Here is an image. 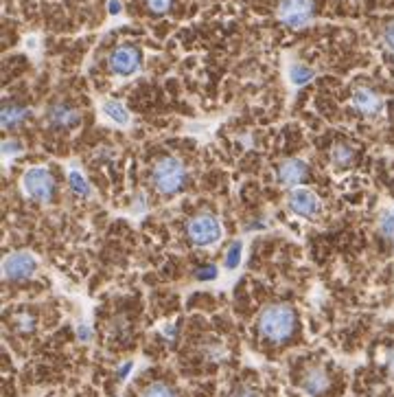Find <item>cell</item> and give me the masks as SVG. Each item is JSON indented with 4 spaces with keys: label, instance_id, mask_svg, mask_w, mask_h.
Returning a JSON list of instances; mask_svg holds the SVG:
<instances>
[{
    "label": "cell",
    "instance_id": "83f0119b",
    "mask_svg": "<svg viewBox=\"0 0 394 397\" xmlns=\"http://www.w3.org/2000/svg\"><path fill=\"white\" fill-rule=\"evenodd\" d=\"M107 11L112 16H119L121 14V0H107Z\"/></svg>",
    "mask_w": 394,
    "mask_h": 397
},
{
    "label": "cell",
    "instance_id": "4dcf8cb0",
    "mask_svg": "<svg viewBox=\"0 0 394 397\" xmlns=\"http://www.w3.org/2000/svg\"><path fill=\"white\" fill-rule=\"evenodd\" d=\"M385 364H388V368H390V373L394 376V349H390V351H388Z\"/></svg>",
    "mask_w": 394,
    "mask_h": 397
},
{
    "label": "cell",
    "instance_id": "ac0fdd59",
    "mask_svg": "<svg viewBox=\"0 0 394 397\" xmlns=\"http://www.w3.org/2000/svg\"><path fill=\"white\" fill-rule=\"evenodd\" d=\"M241 259H243V242L241 239H235L228 250H226V257H223V266L228 270H237L241 266Z\"/></svg>",
    "mask_w": 394,
    "mask_h": 397
},
{
    "label": "cell",
    "instance_id": "5bb4252c",
    "mask_svg": "<svg viewBox=\"0 0 394 397\" xmlns=\"http://www.w3.org/2000/svg\"><path fill=\"white\" fill-rule=\"evenodd\" d=\"M101 112H103V117L110 119L112 123H117L121 128L129 125L132 123V115H129V110L121 103V101H115V99H107L101 103Z\"/></svg>",
    "mask_w": 394,
    "mask_h": 397
},
{
    "label": "cell",
    "instance_id": "9c48e42d",
    "mask_svg": "<svg viewBox=\"0 0 394 397\" xmlns=\"http://www.w3.org/2000/svg\"><path fill=\"white\" fill-rule=\"evenodd\" d=\"M46 121L53 130H62V132H70L77 130L81 125V112L70 105V103H53L46 112Z\"/></svg>",
    "mask_w": 394,
    "mask_h": 397
},
{
    "label": "cell",
    "instance_id": "7a4b0ae2",
    "mask_svg": "<svg viewBox=\"0 0 394 397\" xmlns=\"http://www.w3.org/2000/svg\"><path fill=\"white\" fill-rule=\"evenodd\" d=\"M151 187L160 195H176L186 187V167L178 156H162L151 167Z\"/></svg>",
    "mask_w": 394,
    "mask_h": 397
},
{
    "label": "cell",
    "instance_id": "ffe728a7",
    "mask_svg": "<svg viewBox=\"0 0 394 397\" xmlns=\"http://www.w3.org/2000/svg\"><path fill=\"white\" fill-rule=\"evenodd\" d=\"M14 325H16V329H18L20 334H29V331L36 329V316H31V314H26V311H22V314H18V316L14 319Z\"/></svg>",
    "mask_w": 394,
    "mask_h": 397
},
{
    "label": "cell",
    "instance_id": "30bf717a",
    "mask_svg": "<svg viewBox=\"0 0 394 397\" xmlns=\"http://www.w3.org/2000/svg\"><path fill=\"white\" fill-rule=\"evenodd\" d=\"M276 178L283 187H300L309 178V167L300 158H287L278 165Z\"/></svg>",
    "mask_w": 394,
    "mask_h": 397
},
{
    "label": "cell",
    "instance_id": "7402d4cb",
    "mask_svg": "<svg viewBox=\"0 0 394 397\" xmlns=\"http://www.w3.org/2000/svg\"><path fill=\"white\" fill-rule=\"evenodd\" d=\"M379 231L385 239H394V213H383L379 220Z\"/></svg>",
    "mask_w": 394,
    "mask_h": 397
},
{
    "label": "cell",
    "instance_id": "9a60e30c",
    "mask_svg": "<svg viewBox=\"0 0 394 397\" xmlns=\"http://www.w3.org/2000/svg\"><path fill=\"white\" fill-rule=\"evenodd\" d=\"M355 160V148L348 143H335L331 148V165L337 169H346Z\"/></svg>",
    "mask_w": 394,
    "mask_h": 397
},
{
    "label": "cell",
    "instance_id": "8fae6325",
    "mask_svg": "<svg viewBox=\"0 0 394 397\" xmlns=\"http://www.w3.org/2000/svg\"><path fill=\"white\" fill-rule=\"evenodd\" d=\"M351 105L359 112V115H363V117H379L381 110H383L381 97L375 91L366 88V86H359V88L353 91Z\"/></svg>",
    "mask_w": 394,
    "mask_h": 397
},
{
    "label": "cell",
    "instance_id": "52a82bcc",
    "mask_svg": "<svg viewBox=\"0 0 394 397\" xmlns=\"http://www.w3.org/2000/svg\"><path fill=\"white\" fill-rule=\"evenodd\" d=\"M38 259L29 250H16L3 259V277L11 283H20L31 279L38 272Z\"/></svg>",
    "mask_w": 394,
    "mask_h": 397
},
{
    "label": "cell",
    "instance_id": "d6986e66",
    "mask_svg": "<svg viewBox=\"0 0 394 397\" xmlns=\"http://www.w3.org/2000/svg\"><path fill=\"white\" fill-rule=\"evenodd\" d=\"M140 397H176V393H174L171 386H166L162 382H154V384H149L143 391V395H140Z\"/></svg>",
    "mask_w": 394,
    "mask_h": 397
},
{
    "label": "cell",
    "instance_id": "8992f818",
    "mask_svg": "<svg viewBox=\"0 0 394 397\" xmlns=\"http://www.w3.org/2000/svg\"><path fill=\"white\" fill-rule=\"evenodd\" d=\"M316 5L314 0H280L278 5V20L289 29H302L314 20Z\"/></svg>",
    "mask_w": 394,
    "mask_h": 397
},
{
    "label": "cell",
    "instance_id": "d4e9b609",
    "mask_svg": "<svg viewBox=\"0 0 394 397\" xmlns=\"http://www.w3.org/2000/svg\"><path fill=\"white\" fill-rule=\"evenodd\" d=\"M204 354L208 360H215V362H221L223 358H226V349H223L221 345H206Z\"/></svg>",
    "mask_w": 394,
    "mask_h": 397
},
{
    "label": "cell",
    "instance_id": "4fadbf2b",
    "mask_svg": "<svg viewBox=\"0 0 394 397\" xmlns=\"http://www.w3.org/2000/svg\"><path fill=\"white\" fill-rule=\"evenodd\" d=\"M302 388L309 395H322L329 388V376L324 368H320V366L309 368V371L302 376Z\"/></svg>",
    "mask_w": 394,
    "mask_h": 397
},
{
    "label": "cell",
    "instance_id": "7c38bea8",
    "mask_svg": "<svg viewBox=\"0 0 394 397\" xmlns=\"http://www.w3.org/2000/svg\"><path fill=\"white\" fill-rule=\"evenodd\" d=\"M31 117V110L26 105H20V103H7L0 112V123H3L5 130H14L18 125H22L26 119Z\"/></svg>",
    "mask_w": 394,
    "mask_h": 397
},
{
    "label": "cell",
    "instance_id": "44dd1931",
    "mask_svg": "<svg viewBox=\"0 0 394 397\" xmlns=\"http://www.w3.org/2000/svg\"><path fill=\"white\" fill-rule=\"evenodd\" d=\"M22 150H24V143L20 138H5L3 140V156L5 158L18 156V154H22Z\"/></svg>",
    "mask_w": 394,
    "mask_h": 397
},
{
    "label": "cell",
    "instance_id": "3957f363",
    "mask_svg": "<svg viewBox=\"0 0 394 397\" xmlns=\"http://www.w3.org/2000/svg\"><path fill=\"white\" fill-rule=\"evenodd\" d=\"M186 235H188L191 244H195L197 248H211L221 242L223 226H221L219 217H215L213 213H200V215L188 220Z\"/></svg>",
    "mask_w": 394,
    "mask_h": 397
},
{
    "label": "cell",
    "instance_id": "484cf974",
    "mask_svg": "<svg viewBox=\"0 0 394 397\" xmlns=\"http://www.w3.org/2000/svg\"><path fill=\"white\" fill-rule=\"evenodd\" d=\"M230 397H259L257 395V391L252 388V386H247V384H241V386H237L233 393H230Z\"/></svg>",
    "mask_w": 394,
    "mask_h": 397
},
{
    "label": "cell",
    "instance_id": "e0dca14e",
    "mask_svg": "<svg viewBox=\"0 0 394 397\" xmlns=\"http://www.w3.org/2000/svg\"><path fill=\"white\" fill-rule=\"evenodd\" d=\"M287 77H289V81L294 83V86H307V83L316 77V73L307 64H292L289 71H287Z\"/></svg>",
    "mask_w": 394,
    "mask_h": 397
},
{
    "label": "cell",
    "instance_id": "ba28073f",
    "mask_svg": "<svg viewBox=\"0 0 394 397\" xmlns=\"http://www.w3.org/2000/svg\"><path fill=\"white\" fill-rule=\"evenodd\" d=\"M287 209L292 215L296 217H302V220H314L318 217L320 209H322V202L318 193H314L312 189L307 187H294L287 195Z\"/></svg>",
    "mask_w": 394,
    "mask_h": 397
},
{
    "label": "cell",
    "instance_id": "f546056e",
    "mask_svg": "<svg viewBox=\"0 0 394 397\" xmlns=\"http://www.w3.org/2000/svg\"><path fill=\"white\" fill-rule=\"evenodd\" d=\"M132 366H134V364H132V362H127V364H123V366L119 368V380H125V378L129 376V371H132Z\"/></svg>",
    "mask_w": 394,
    "mask_h": 397
},
{
    "label": "cell",
    "instance_id": "cb8c5ba5",
    "mask_svg": "<svg viewBox=\"0 0 394 397\" xmlns=\"http://www.w3.org/2000/svg\"><path fill=\"white\" fill-rule=\"evenodd\" d=\"M217 266H202L195 270V279L197 281H215L217 279Z\"/></svg>",
    "mask_w": 394,
    "mask_h": 397
},
{
    "label": "cell",
    "instance_id": "4316f807",
    "mask_svg": "<svg viewBox=\"0 0 394 397\" xmlns=\"http://www.w3.org/2000/svg\"><path fill=\"white\" fill-rule=\"evenodd\" d=\"M383 42L390 51H394V22H390L385 26V31H383Z\"/></svg>",
    "mask_w": 394,
    "mask_h": 397
},
{
    "label": "cell",
    "instance_id": "1f68e13d",
    "mask_svg": "<svg viewBox=\"0 0 394 397\" xmlns=\"http://www.w3.org/2000/svg\"><path fill=\"white\" fill-rule=\"evenodd\" d=\"M392 213H394V211H392Z\"/></svg>",
    "mask_w": 394,
    "mask_h": 397
},
{
    "label": "cell",
    "instance_id": "f1b7e54d",
    "mask_svg": "<svg viewBox=\"0 0 394 397\" xmlns=\"http://www.w3.org/2000/svg\"><path fill=\"white\" fill-rule=\"evenodd\" d=\"M77 334H79V338L83 340V343H86V340H90V338H92V331H90V329H88L86 325H79Z\"/></svg>",
    "mask_w": 394,
    "mask_h": 397
},
{
    "label": "cell",
    "instance_id": "5b68a950",
    "mask_svg": "<svg viewBox=\"0 0 394 397\" xmlns=\"http://www.w3.org/2000/svg\"><path fill=\"white\" fill-rule=\"evenodd\" d=\"M110 73L117 77H132L143 66V53L134 44H119L107 58Z\"/></svg>",
    "mask_w": 394,
    "mask_h": 397
},
{
    "label": "cell",
    "instance_id": "277c9868",
    "mask_svg": "<svg viewBox=\"0 0 394 397\" xmlns=\"http://www.w3.org/2000/svg\"><path fill=\"white\" fill-rule=\"evenodd\" d=\"M22 191L40 205H48L55 195V178L46 167H29L22 174Z\"/></svg>",
    "mask_w": 394,
    "mask_h": 397
},
{
    "label": "cell",
    "instance_id": "6da1fadb",
    "mask_svg": "<svg viewBox=\"0 0 394 397\" xmlns=\"http://www.w3.org/2000/svg\"><path fill=\"white\" fill-rule=\"evenodd\" d=\"M259 334L270 343H285L296 331V311L287 303L267 305L259 314Z\"/></svg>",
    "mask_w": 394,
    "mask_h": 397
},
{
    "label": "cell",
    "instance_id": "2e32d148",
    "mask_svg": "<svg viewBox=\"0 0 394 397\" xmlns=\"http://www.w3.org/2000/svg\"><path fill=\"white\" fill-rule=\"evenodd\" d=\"M68 187H70L73 193H77V195H81V197L92 195L90 182L86 180V176L81 174V169H79V167H73V165L68 167Z\"/></svg>",
    "mask_w": 394,
    "mask_h": 397
},
{
    "label": "cell",
    "instance_id": "603a6c76",
    "mask_svg": "<svg viewBox=\"0 0 394 397\" xmlns=\"http://www.w3.org/2000/svg\"><path fill=\"white\" fill-rule=\"evenodd\" d=\"M171 5H174V0H147L149 11L151 14H158V16L166 14L169 9H171Z\"/></svg>",
    "mask_w": 394,
    "mask_h": 397
}]
</instances>
